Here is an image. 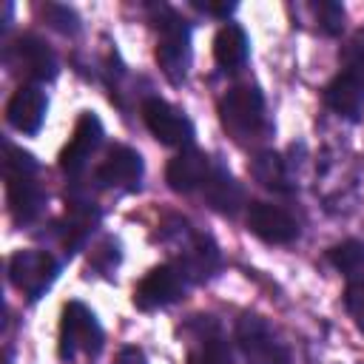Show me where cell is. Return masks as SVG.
<instances>
[{
    "label": "cell",
    "mask_w": 364,
    "mask_h": 364,
    "mask_svg": "<svg viewBox=\"0 0 364 364\" xmlns=\"http://www.w3.org/2000/svg\"><path fill=\"white\" fill-rule=\"evenodd\" d=\"M247 228L267 245H290L299 239V222L290 210L270 205V202H250L247 205Z\"/></svg>",
    "instance_id": "12"
},
{
    "label": "cell",
    "mask_w": 364,
    "mask_h": 364,
    "mask_svg": "<svg viewBox=\"0 0 364 364\" xmlns=\"http://www.w3.org/2000/svg\"><path fill=\"white\" fill-rule=\"evenodd\" d=\"M6 65L26 77V80H34L37 82H48L57 77L60 71V63H57V54L34 34H20L9 48H6Z\"/></svg>",
    "instance_id": "8"
},
{
    "label": "cell",
    "mask_w": 364,
    "mask_h": 364,
    "mask_svg": "<svg viewBox=\"0 0 364 364\" xmlns=\"http://www.w3.org/2000/svg\"><path fill=\"white\" fill-rule=\"evenodd\" d=\"M338 63H341V74L353 77L355 82L364 85V28H358L338 51Z\"/></svg>",
    "instance_id": "22"
},
{
    "label": "cell",
    "mask_w": 364,
    "mask_h": 364,
    "mask_svg": "<svg viewBox=\"0 0 364 364\" xmlns=\"http://www.w3.org/2000/svg\"><path fill=\"white\" fill-rule=\"evenodd\" d=\"M37 159L6 142V159H3V173H6V193H9V210L17 225H31L40 219L46 208V191L37 182Z\"/></svg>",
    "instance_id": "1"
},
{
    "label": "cell",
    "mask_w": 364,
    "mask_h": 364,
    "mask_svg": "<svg viewBox=\"0 0 364 364\" xmlns=\"http://www.w3.org/2000/svg\"><path fill=\"white\" fill-rule=\"evenodd\" d=\"M193 9L205 11V14H213V17H228L233 14L236 3H210V0H193Z\"/></svg>",
    "instance_id": "27"
},
{
    "label": "cell",
    "mask_w": 364,
    "mask_h": 364,
    "mask_svg": "<svg viewBox=\"0 0 364 364\" xmlns=\"http://www.w3.org/2000/svg\"><path fill=\"white\" fill-rule=\"evenodd\" d=\"M142 156L128 145L108 148L105 159L94 171V185L108 191H136L142 179Z\"/></svg>",
    "instance_id": "11"
},
{
    "label": "cell",
    "mask_w": 364,
    "mask_h": 364,
    "mask_svg": "<svg viewBox=\"0 0 364 364\" xmlns=\"http://www.w3.org/2000/svg\"><path fill=\"white\" fill-rule=\"evenodd\" d=\"M327 259L333 262L336 270L344 273V279L361 276V273H364V242H358V239H347V242L330 247Z\"/></svg>",
    "instance_id": "21"
},
{
    "label": "cell",
    "mask_w": 364,
    "mask_h": 364,
    "mask_svg": "<svg viewBox=\"0 0 364 364\" xmlns=\"http://www.w3.org/2000/svg\"><path fill=\"white\" fill-rule=\"evenodd\" d=\"M142 119L148 125V131L162 142V145H171V148H193V122L179 111L173 108L168 100L162 97H148L142 102Z\"/></svg>",
    "instance_id": "10"
},
{
    "label": "cell",
    "mask_w": 364,
    "mask_h": 364,
    "mask_svg": "<svg viewBox=\"0 0 364 364\" xmlns=\"http://www.w3.org/2000/svg\"><path fill=\"white\" fill-rule=\"evenodd\" d=\"M57 276H60V262L54 259L51 250L26 247L11 253L9 259V279L28 301H37L40 296H46L48 287L57 282Z\"/></svg>",
    "instance_id": "5"
},
{
    "label": "cell",
    "mask_w": 364,
    "mask_h": 364,
    "mask_svg": "<svg viewBox=\"0 0 364 364\" xmlns=\"http://www.w3.org/2000/svg\"><path fill=\"white\" fill-rule=\"evenodd\" d=\"M188 284L191 279L185 276V270L176 264V262H168V264H156L151 267L142 282L134 287V304L145 313L151 310H162L173 301H179L185 293H188Z\"/></svg>",
    "instance_id": "7"
},
{
    "label": "cell",
    "mask_w": 364,
    "mask_h": 364,
    "mask_svg": "<svg viewBox=\"0 0 364 364\" xmlns=\"http://www.w3.org/2000/svg\"><path fill=\"white\" fill-rule=\"evenodd\" d=\"M156 63L171 85H182L191 68V26L173 9H159L156 17Z\"/></svg>",
    "instance_id": "3"
},
{
    "label": "cell",
    "mask_w": 364,
    "mask_h": 364,
    "mask_svg": "<svg viewBox=\"0 0 364 364\" xmlns=\"http://www.w3.org/2000/svg\"><path fill=\"white\" fill-rule=\"evenodd\" d=\"M219 122L236 142H259L273 131L264 97L256 85H233L219 100Z\"/></svg>",
    "instance_id": "2"
},
{
    "label": "cell",
    "mask_w": 364,
    "mask_h": 364,
    "mask_svg": "<svg viewBox=\"0 0 364 364\" xmlns=\"http://www.w3.org/2000/svg\"><path fill=\"white\" fill-rule=\"evenodd\" d=\"M213 168H216V162H213L208 154H202V151H196V148H185L182 154H176V156L168 162V168H165V182H168V188L176 191V193H193V191H202V188L208 185Z\"/></svg>",
    "instance_id": "15"
},
{
    "label": "cell",
    "mask_w": 364,
    "mask_h": 364,
    "mask_svg": "<svg viewBox=\"0 0 364 364\" xmlns=\"http://www.w3.org/2000/svg\"><path fill=\"white\" fill-rule=\"evenodd\" d=\"M173 233L179 236V245H176V264L185 270V276L191 279V284L210 279V276L219 270V264H222L219 247H216L208 236L193 233L188 222H176Z\"/></svg>",
    "instance_id": "9"
},
{
    "label": "cell",
    "mask_w": 364,
    "mask_h": 364,
    "mask_svg": "<svg viewBox=\"0 0 364 364\" xmlns=\"http://www.w3.org/2000/svg\"><path fill=\"white\" fill-rule=\"evenodd\" d=\"M310 11H313V20L318 23V31H321V34L336 37V34L344 28V6H341V3L321 0V3H313Z\"/></svg>",
    "instance_id": "23"
},
{
    "label": "cell",
    "mask_w": 364,
    "mask_h": 364,
    "mask_svg": "<svg viewBox=\"0 0 364 364\" xmlns=\"http://www.w3.org/2000/svg\"><path fill=\"white\" fill-rule=\"evenodd\" d=\"M250 176H253L262 188H267V191H273V193H293V191H296V182H293V176H290V171H287V162H284L279 154H273V151H262V154L253 156V162H250Z\"/></svg>",
    "instance_id": "19"
},
{
    "label": "cell",
    "mask_w": 364,
    "mask_h": 364,
    "mask_svg": "<svg viewBox=\"0 0 364 364\" xmlns=\"http://www.w3.org/2000/svg\"><path fill=\"white\" fill-rule=\"evenodd\" d=\"M236 344L247 364H290V350L262 316H242L236 321Z\"/></svg>",
    "instance_id": "6"
},
{
    "label": "cell",
    "mask_w": 364,
    "mask_h": 364,
    "mask_svg": "<svg viewBox=\"0 0 364 364\" xmlns=\"http://www.w3.org/2000/svg\"><path fill=\"white\" fill-rule=\"evenodd\" d=\"M94 267L97 270H102V273H108V270H114L117 267V262H119V242L117 239H105L97 250H94Z\"/></svg>",
    "instance_id": "26"
},
{
    "label": "cell",
    "mask_w": 364,
    "mask_h": 364,
    "mask_svg": "<svg viewBox=\"0 0 364 364\" xmlns=\"http://www.w3.org/2000/svg\"><path fill=\"white\" fill-rule=\"evenodd\" d=\"M105 341V333L94 316L91 307H85L82 301H68L63 307V318H60V358L63 361H74L77 355H100Z\"/></svg>",
    "instance_id": "4"
},
{
    "label": "cell",
    "mask_w": 364,
    "mask_h": 364,
    "mask_svg": "<svg viewBox=\"0 0 364 364\" xmlns=\"http://www.w3.org/2000/svg\"><path fill=\"white\" fill-rule=\"evenodd\" d=\"M188 364H233V355L219 333H202L188 353Z\"/></svg>",
    "instance_id": "20"
},
{
    "label": "cell",
    "mask_w": 364,
    "mask_h": 364,
    "mask_svg": "<svg viewBox=\"0 0 364 364\" xmlns=\"http://www.w3.org/2000/svg\"><path fill=\"white\" fill-rule=\"evenodd\" d=\"M344 307L353 316V321L364 330V273L347 279V290H344Z\"/></svg>",
    "instance_id": "25"
},
{
    "label": "cell",
    "mask_w": 364,
    "mask_h": 364,
    "mask_svg": "<svg viewBox=\"0 0 364 364\" xmlns=\"http://www.w3.org/2000/svg\"><path fill=\"white\" fill-rule=\"evenodd\" d=\"M43 17H46V23L48 26H54L57 31H63V34H77L80 31V17L68 9V6H60V3H46L43 9Z\"/></svg>",
    "instance_id": "24"
},
{
    "label": "cell",
    "mask_w": 364,
    "mask_h": 364,
    "mask_svg": "<svg viewBox=\"0 0 364 364\" xmlns=\"http://www.w3.org/2000/svg\"><path fill=\"white\" fill-rule=\"evenodd\" d=\"M250 40L239 23H225L213 37V60L222 71H236L247 63Z\"/></svg>",
    "instance_id": "18"
},
{
    "label": "cell",
    "mask_w": 364,
    "mask_h": 364,
    "mask_svg": "<svg viewBox=\"0 0 364 364\" xmlns=\"http://www.w3.org/2000/svg\"><path fill=\"white\" fill-rule=\"evenodd\" d=\"M100 142H102V125H100L97 114L85 111V114L77 119L74 134H71L68 145H65L63 154H60V168H63L71 179H77V176L85 171L91 154L100 148Z\"/></svg>",
    "instance_id": "13"
},
{
    "label": "cell",
    "mask_w": 364,
    "mask_h": 364,
    "mask_svg": "<svg viewBox=\"0 0 364 364\" xmlns=\"http://www.w3.org/2000/svg\"><path fill=\"white\" fill-rule=\"evenodd\" d=\"M324 105H327L333 114H338V117L355 122V119H361V114H364V85L338 71V74L324 85Z\"/></svg>",
    "instance_id": "16"
},
{
    "label": "cell",
    "mask_w": 364,
    "mask_h": 364,
    "mask_svg": "<svg viewBox=\"0 0 364 364\" xmlns=\"http://www.w3.org/2000/svg\"><path fill=\"white\" fill-rule=\"evenodd\" d=\"M199 193L205 196V202H208L213 210H219V213H225V216H236L239 208L245 205V191H242V185H239V182L233 179V173H230L228 168H222L219 162H216V168H213L208 185H205Z\"/></svg>",
    "instance_id": "17"
},
{
    "label": "cell",
    "mask_w": 364,
    "mask_h": 364,
    "mask_svg": "<svg viewBox=\"0 0 364 364\" xmlns=\"http://www.w3.org/2000/svg\"><path fill=\"white\" fill-rule=\"evenodd\" d=\"M46 111H48L46 91L34 82H26L11 94V100L6 105V119L14 131H20L26 136H34L46 122Z\"/></svg>",
    "instance_id": "14"
},
{
    "label": "cell",
    "mask_w": 364,
    "mask_h": 364,
    "mask_svg": "<svg viewBox=\"0 0 364 364\" xmlns=\"http://www.w3.org/2000/svg\"><path fill=\"white\" fill-rule=\"evenodd\" d=\"M114 364H148V358H145V353L139 347H122L117 353Z\"/></svg>",
    "instance_id": "28"
}]
</instances>
